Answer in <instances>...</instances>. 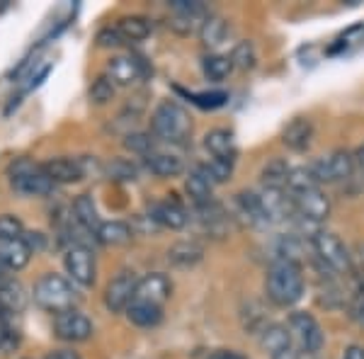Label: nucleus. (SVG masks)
Listing matches in <instances>:
<instances>
[{
  "label": "nucleus",
  "instance_id": "nucleus-32",
  "mask_svg": "<svg viewBox=\"0 0 364 359\" xmlns=\"http://www.w3.org/2000/svg\"><path fill=\"white\" fill-rule=\"evenodd\" d=\"M287 178H289V166H287V161H282V158L269 161L265 170H262V182H265V187H269V190H282V187H287Z\"/></svg>",
  "mask_w": 364,
  "mask_h": 359
},
{
  "label": "nucleus",
  "instance_id": "nucleus-19",
  "mask_svg": "<svg viewBox=\"0 0 364 359\" xmlns=\"http://www.w3.org/2000/svg\"><path fill=\"white\" fill-rule=\"evenodd\" d=\"M127 318L136 328H156L163 321V306L149 301H132V306L127 309Z\"/></svg>",
  "mask_w": 364,
  "mask_h": 359
},
{
  "label": "nucleus",
  "instance_id": "nucleus-31",
  "mask_svg": "<svg viewBox=\"0 0 364 359\" xmlns=\"http://www.w3.org/2000/svg\"><path fill=\"white\" fill-rule=\"evenodd\" d=\"M185 190L190 194L192 202H195V207H204V204L211 202V190H214V187H211L197 170H192L190 178L185 180Z\"/></svg>",
  "mask_w": 364,
  "mask_h": 359
},
{
  "label": "nucleus",
  "instance_id": "nucleus-17",
  "mask_svg": "<svg viewBox=\"0 0 364 359\" xmlns=\"http://www.w3.org/2000/svg\"><path fill=\"white\" fill-rule=\"evenodd\" d=\"M311 139H314V124H311V119H306V117H294L284 127V134H282L284 146L291 151H306L311 146Z\"/></svg>",
  "mask_w": 364,
  "mask_h": 359
},
{
  "label": "nucleus",
  "instance_id": "nucleus-11",
  "mask_svg": "<svg viewBox=\"0 0 364 359\" xmlns=\"http://www.w3.org/2000/svg\"><path fill=\"white\" fill-rule=\"evenodd\" d=\"M294 211L301 219H309V221H326L328 214H331V199L323 194L318 187L316 190H306L301 194H294Z\"/></svg>",
  "mask_w": 364,
  "mask_h": 359
},
{
  "label": "nucleus",
  "instance_id": "nucleus-26",
  "mask_svg": "<svg viewBox=\"0 0 364 359\" xmlns=\"http://www.w3.org/2000/svg\"><path fill=\"white\" fill-rule=\"evenodd\" d=\"M132 235H134V231L124 221H102L95 231V238L102 245H124L132 240Z\"/></svg>",
  "mask_w": 364,
  "mask_h": 359
},
{
  "label": "nucleus",
  "instance_id": "nucleus-34",
  "mask_svg": "<svg viewBox=\"0 0 364 359\" xmlns=\"http://www.w3.org/2000/svg\"><path fill=\"white\" fill-rule=\"evenodd\" d=\"M187 97L202 109H219L228 102V92L214 90V92H187Z\"/></svg>",
  "mask_w": 364,
  "mask_h": 359
},
{
  "label": "nucleus",
  "instance_id": "nucleus-21",
  "mask_svg": "<svg viewBox=\"0 0 364 359\" xmlns=\"http://www.w3.org/2000/svg\"><path fill=\"white\" fill-rule=\"evenodd\" d=\"M228 37V22L224 17H216V15H207L199 25V39H202L204 46L209 49H216L226 42Z\"/></svg>",
  "mask_w": 364,
  "mask_h": 359
},
{
  "label": "nucleus",
  "instance_id": "nucleus-48",
  "mask_svg": "<svg viewBox=\"0 0 364 359\" xmlns=\"http://www.w3.org/2000/svg\"><path fill=\"white\" fill-rule=\"evenodd\" d=\"M5 272H8V267H5V264H3V260H0V277H3Z\"/></svg>",
  "mask_w": 364,
  "mask_h": 359
},
{
  "label": "nucleus",
  "instance_id": "nucleus-14",
  "mask_svg": "<svg viewBox=\"0 0 364 359\" xmlns=\"http://www.w3.org/2000/svg\"><path fill=\"white\" fill-rule=\"evenodd\" d=\"M151 219L154 223L163 228H170V231H180V228L187 226V221H190V216H187V211L180 207L175 199H166V202H158L151 207Z\"/></svg>",
  "mask_w": 364,
  "mask_h": 359
},
{
  "label": "nucleus",
  "instance_id": "nucleus-1",
  "mask_svg": "<svg viewBox=\"0 0 364 359\" xmlns=\"http://www.w3.org/2000/svg\"><path fill=\"white\" fill-rule=\"evenodd\" d=\"M265 291L269 301L277 306H294L296 301H301L304 296L301 264L291 260H277L267 272Z\"/></svg>",
  "mask_w": 364,
  "mask_h": 359
},
{
  "label": "nucleus",
  "instance_id": "nucleus-20",
  "mask_svg": "<svg viewBox=\"0 0 364 359\" xmlns=\"http://www.w3.org/2000/svg\"><path fill=\"white\" fill-rule=\"evenodd\" d=\"M73 221L87 233H95L100 228L102 221H100L97 207H95V202H92L90 194H80V197L73 202Z\"/></svg>",
  "mask_w": 364,
  "mask_h": 359
},
{
  "label": "nucleus",
  "instance_id": "nucleus-29",
  "mask_svg": "<svg viewBox=\"0 0 364 359\" xmlns=\"http://www.w3.org/2000/svg\"><path fill=\"white\" fill-rule=\"evenodd\" d=\"M260 345L265 347L267 352H272V355H274V352L287 350V347H291V331L287 326H279V323L267 326L265 331H262Z\"/></svg>",
  "mask_w": 364,
  "mask_h": 359
},
{
  "label": "nucleus",
  "instance_id": "nucleus-44",
  "mask_svg": "<svg viewBox=\"0 0 364 359\" xmlns=\"http://www.w3.org/2000/svg\"><path fill=\"white\" fill-rule=\"evenodd\" d=\"M343 359H364V347L360 345H350L348 350H345V357Z\"/></svg>",
  "mask_w": 364,
  "mask_h": 359
},
{
  "label": "nucleus",
  "instance_id": "nucleus-46",
  "mask_svg": "<svg viewBox=\"0 0 364 359\" xmlns=\"http://www.w3.org/2000/svg\"><path fill=\"white\" fill-rule=\"evenodd\" d=\"M352 318H355L357 323H362V326H364V299H360V301L352 306Z\"/></svg>",
  "mask_w": 364,
  "mask_h": 359
},
{
  "label": "nucleus",
  "instance_id": "nucleus-40",
  "mask_svg": "<svg viewBox=\"0 0 364 359\" xmlns=\"http://www.w3.org/2000/svg\"><path fill=\"white\" fill-rule=\"evenodd\" d=\"M97 44L105 46V49H114V46L124 44V37L117 32V27L114 29H102V32L97 34Z\"/></svg>",
  "mask_w": 364,
  "mask_h": 359
},
{
  "label": "nucleus",
  "instance_id": "nucleus-47",
  "mask_svg": "<svg viewBox=\"0 0 364 359\" xmlns=\"http://www.w3.org/2000/svg\"><path fill=\"white\" fill-rule=\"evenodd\" d=\"M5 338H8V333L3 331V328H0V347H3V343H5Z\"/></svg>",
  "mask_w": 364,
  "mask_h": 359
},
{
  "label": "nucleus",
  "instance_id": "nucleus-35",
  "mask_svg": "<svg viewBox=\"0 0 364 359\" xmlns=\"http://www.w3.org/2000/svg\"><path fill=\"white\" fill-rule=\"evenodd\" d=\"M255 61H257L255 46H252L250 42H240V44H236V49H233V54H231L233 68L250 70V68H255Z\"/></svg>",
  "mask_w": 364,
  "mask_h": 359
},
{
  "label": "nucleus",
  "instance_id": "nucleus-39",
  "mask_svg": "<svg viewBox=\"0 0 364 359\" xmlns=\"http://www.w3.org/2000/svg\"><path fill=\"white\" fill-rule=\"evenodd\" d=\"M107 173L114 180H136V166L124 161V158H114L107 166Z\"/></svg>",
  "mask_w": 364,
  "mask_h": 359
},
{
  "label": "nucleus",
  "instance_id": "nucleus-30",
  "mask_svg": "<svg viewBox=\"0 0 364 359\" xmlns=\"http://www.w3.org/2000/svg\"><path fill=\"white\" fill-rule=\"evenodd\" d=\"M202 70H204V75H207L211 83H221V80H226V78H228V73L233 70L231 56H221V54H209V56H204Z\"/></svg>",
  "mask_w": 364,
  "mask_h": 359
},
{
  "label": "nucleus",
  "instance_id": "nucleus-12",
  "mask_svg": "<svg viewBox=\"0 0 364 359\" xmlns=\"http://www.w3.org/2000/svg\"><path fill=\"white\" fill-rule=\"evenodd\" d=\"M170 294H173V284H170L168 277L161 272H154V274H146L144 279H139L134 301H149V304L163 306V301L170 299Z\"/></svg>",
  "mask_w": 364,
  "mask_h": 359
},
{
  "label": "nucleus",
  "instance_id": "nucleus-5",
  "mask_svg": "<svg viewBox=\"0 0 364 359\" xmlns=\"http://www.w3.org/2000/svg\"><path fill=\"white\" fill-rule=\"evenodd\" d=\"M311 245H314L318 260L331 267L333 272H350V252L345 243L331 231H318L311 235Z\"/></svg>",
  "mask_w": 364,
  "mask_h": 359
},
{
  "label": "nucleus",
  "instance_id": "nucleus-18",
  "mask_svg": "<svg viewBox=\"0 0 364 359\" xmlns=\"http://www.w3.org/2000/svg\"><path fill=\"white\" fill-rule=\"evenodd\" d=\"M202 257H204V248L195 243V240H180V243L170 245L168 250V262L180 269L195 267V264L202 262Z\"/></svg>",
  "mask_w": 364,
  "mask_h": 359
},
{
  "label": "nucleus",
  "instance_id": "nucleus-13",
  "mask_svg": "<svg viewBox=\"0 0 364 359\" xmlns=\"http://www.w3.org/2000/svg\"><path fill=\"white\" fill-rule=\"evenodd\" d=\"M44 173L54 185H73L85 178V170L80 161H70V158H54V161L44 163Z\"/></svg>",
  "mask_w": 364,
  "mask_h": 359
},
{
  "label": "nucleus",
  "instance_id": "nucleus-41",
  "mask_svg": "<svg viewBox=\"0 0 364 359\" xmlns=\"http://www.w3.org/2000/svg\"><path fill=\"white\" fill-rule=\"evenodd\" d=\"M22 240H25L27 248H29V250H34V252H37V250H44V245H46V238H44V235H42V233H34V231H29V233L22 235Z\"/></svg>",
  "mask_w": 364,
  "mask_h": 359
},
{
  "label": "nucleus",
  "instance_id": "nucleus-36",
  "mask_svg": "<svg viewBox=\"0 0 364 359\" xmlns=\"http://www.w3.org/2000/svg\"><path fill=\"white\" fill-rule=\"evenodd\" d=\"M114 97V83L107 78V75H100V78L92 80L90 85V100L95 105H107L109 100Z\"/></svg>",
  "mask_w": 364,
  "mask_h": 359
},
{
  "label": "nucleus",
  "instance_id": "nucleus-43",
  "mask_svg": "<svg viewBox=\"0 0 364 359\" xmlns=\"http://www.w3.org/2000/svg\"><path fill=\"white\" fill-rule=\"evenodd\" d=\"M209 359H248V357L238 355V352H231V350H219V352H214Z\"/></svg>",
  "mask_w": 364,
  "mask_h": 359
},
{
  "label": "nucleus",
  "instance_id": "nucleus-7",
  "mask_svg": "<svg viewBox=\"0 0 364 359\" xmlns=\"http://www.w3.org/2000/svg\"><path fill=\"white\" fill-rule=\"evenodd\" d=\"M289 331H291V338L299 343V347H301L304 352H309V355L321 352L323 343H326L318 321L311 314H304V311H296V314L289 316Z\"/></svg>",
  "mask_w": 364,
  "mask_h": 359
},
{
  "label": "nucleus",
  "instance_id": "nucleus-24",
  "mask_svg": "<svg viewBox=\"0 0 364 359\" xmlns=\"http://www.w3.org/2000/svg\"><path fill=\"white\" fill-rule=\"evenodd\" d=\"M262 209H265L267 221H279L287 216V211L294 209V199H287L284 190H269L265 187V192L260 194Z\"/></svg>",
  "mask_w": 364,
  "mask_h": 359
},
{
  "label": "nucleus",
  "instance_id": "nucleus-10",
  "mask_svg": "<svg viewBox=\"0 0 364 359\" xmlns=\"http://www.w3.org/2000/svg\"><path fill=\"white\" fill-rule=\"evenodd\" d=\"M311 173H314L316 182H340V180L350 178L352 156L348 151H336L326 158H318V161L311 166Z\"/></svg>",
  "mask_w": 364,
  "mask_h": 359
},
{
  "label": "nucleus",
  "instance_id": "nucleus-8",
  "mask_svg": "<svg viewBox=\"0 0 364 359\" xmlns=\"http://www.w3.org/2000/svg\"><path fill=\"white\" fill-rule=\"evenodd\" d=\"M54 333L63 343H85L92 335V321L80 311H63L54 318Z\"/></svg>",
  "mask_w": 364,
  "mask_h": 359
},
{
  "label": "nucleus",
  "instance_id": "nucleus-25",
  "mask_svg": "<svg viewBox=\"0 0 364 359\" xmlns=\"http://www.w3.org/2000/svg\"><path fill=\"white\" fill-rule=\"evenodd\" d=\"M25 306H27V294L20 282H5V284H0V311L5 316L20 314V311H25Z\"/></svg>",
  "mask_w": 364,
  "mask_h": 359
},
{
  "label": "nucleus",
  "instance_id": "nucleus-2",
  "mask_svg": "<svg viewBox=\"0 0 364 359\" xmlns=\"http://www.w3.org/2000/svg\"><path fill=\"white\" fill-rule=\"evenodd\" d=\"M34 304L39 309L49 311V314H63V311H73L75 304L80 301V294L63 274L49 272L39 277L34 284Z\"/></svg>",
  "mask_w": 364,
  "mask_h": 359
},
{
  "label": "nucleus",
  "instance_id": "nucleus-33",
  "mask_svg": "<svg viewBox=\"0 0 364 359\" xmlns=\"http://www.w3.org/2000/svg\"><path fill=\"white\" fill-rule=\"evenodd\" d=\"M287 187H289L291 194H301V192H306V190H316V187H318V182H316L314 173H311V168H294V170H289Z\"/></svg>",
  "mask_w": 364,
  "mask_h": 359
},
{
  "label": "nucleus",
  "instance_id": "nucleus-38",
  "mask_svg": "<svg viewBox=\"0 0 364 359\" xmlns=\"http://www.w3.org/2000/svg\"><path fill=\"white\" fill-rule=\"evenodd\" d=\"M25 235V226L22 221L13 214H3L0 216V240H17Z\"/></svg>",
  "mask_w": 364,
  "mask_h": 359
},
{
  "label": "nucleus",
  "instance_id": "nucleus-15",
  "mask_svg": "<svg viewBox=\"0 0 364 359\" xmlns=\"http://www.w3.org/2000/svg\"><path fill=\"white\" fill-rule=\"evenodd\" d=\"M141 75H144V68H141L139 58L114 56L112 61L107 63V78L112 80L114 85H134Z\"/></svg>",
  "mask_w": 364,
  "mask_h": 359
},
{
  "label": "nucleus",
  "instance_id": "nucleus-23",
  "mask_svg": "<svg viewBox=\"0 0 364 359\" xmlns=\"http://www.w3.org/2000/svg\"><path fill=\"white\" fill-rule=\"evenodd\" d=\"M146 168L151 170L158 178H178L185 170V163L178 156H170V153H149L146 156Z\"/></svg>",
  "mask_w": 364,
  "mask_h": 359
},
{
  "label": "nucleus",
  "instance_id": "nucleus-22",
  "mask_svg": "<svg viewBox=\"0 0 364 359\" xmlns=\"http://www.w3.org/2000/svg\"><path fill=\"white\" fill-rule=\"evenodd\" d=\"M32 257V250L22 238L17 240H0V260L8 269H22Z\"/></svg>",
  "mask_w": 364,
  "mask_h": 359
},
{
  "label": "nucleus",
  "instance_id": "nucleus-45",
  "mask_svg": "<svg viewBox=\"0 0 364 359\" xmlns=\"http://www.w3.org/2000/svg\"><path fill=\"white\" fill-rule=\"evenodd\" d=\"M272 359H301V355H299L294 347H287V350H282V352H274Z\"/></svg>",
  "mask_w": 364,
  "mask_h": 359
},
{
  "label": "nucleus",
  "instance_id": "nucleus-6",
  "mask_svg": "<svg viewBox=\"0 0 364 359\" xmlns=\"http://www.w3.org/2000/svg\"><path fill=\"white\" fill-rule=\"evenodd\" d=\"M63 264H66V272L70 274V279L80 286H92L97 277V264H95V255L87 245H70L66 250V257H63Z\"/></svg>",
  "mask_w": 364,
  "mask_h": 359
},
{
  "label": "nucleus",
  "instance_id": "nucleus-27",
  "mask_svg": "<svg viewBox=\"0 0 364 359\" xmlns=\"http://www.w3.org/2000/svg\"><path fill=\"white\" fill-rule=\"evenodd\" d=\"M117 32L124 37V42H144L151 34V22L141 15H129L117 22Z\"/></svg>",
  "mask_w": 364,
  "mask_h": 359
},
{
  "label": "nucleus",
  "instance_id": "nucleus-28",
  "mask_svg": "<svg viewBox=\"0 0 364 359\" xmlns=\"http://www.w3.org/2000/svg\"><path fill=\"white\" fill-rule=\"evenodd\" d=\"M236 204L240 209V214L245 216L248 223H269L267 216H265V209H262V202H260V194L255 192H238L236 194Z\"/></svg>",
  "mask_w": 364,
  "mask_h": 359
},
{
  "label": "nucleus",
  "instance_id": "nucleus-37",
  "mask_svg": "<svg viewBox=\"0 0 364 359\" xmlns=\"http://www.w3.org/2000/svg\"><path fill=\"white\" fill-rule=\"evenodd\" d=\"M124 146L132 153H141V156H149L154 153V136L151 134H144V132H129L124 136Z\"/></svg>",
  "mask_w": 364,
  "mask_h": 359
},
{
  "label": "nucleus",
  "instance_id": "nucleus-4",
  "mask_svg": "<svg viewBox=\"0 0 364 359\" xmlns=\"http://www.w3.org/2000/svg\"><path fill=\"white\" fill-rule=\"evenodd\" d=\"M10 185L17 194H25V197H44L51 194L54 190V182L46 178L44 166L29 161V158H17L8 166Z\"/></svg>",
  "mask_w": 364,
  "mask_h": 359
},
{
  "label": "nucleus",
  "instance_id": "nucleus-42",
  "mask_svg": "<svg viewBox=\"0 0 364 359\" xmlns=\"http://www.w3.org/2000/svg\"><path fill=\"white\" fill-rule=\"evenodd\" d=\"M44 359H80V355L73 350H56V352H51V355H46Z\"/></svg>",
  "mask_w": 364,
  "mask_h": 359
},
{
  "label": "nucleus",
  "instance_id": "nucleus-49",
  "mask_svg": "<svg viewBox=\"0 0 364 359\" xmlns=\"http://www.w3.org/2000/svg\"><path fill=\"white\" fill-rule=\"evenodd\" d=\"M360 156H362V161H364V146H362V151H360Z\"/></svg>",
  "mask_w": 364,
  "mask_h": 359
},
{
  "label": "nucleus",
  "instance_id": "nucleus-9",
  "mask_svg": "<svg viewBox=\"0 0 364 359\" xmlns=\"http://www.w3.org/2000/svg\"><path fill=\"white\" fill-rule=\"evenodd\" d=\"M136 274L134 272H122L117 274L112 282L107 284V289H105V306H107L112 314H122L132 306L134 296H136Z\"/></svg>",
  "mask_w": 364,
  "mask_h": 359
},
{
  "label": "nucleus",
  "instance_id": "nucleus-3",
  "mask_svg": "<svg viewBox=\"0 0 364 359\" xmlns=\"http://www.w3.org/2000/svg\"><path fill=\"white\" fill-rule=\"evenodd\" d=\"M192 134V119L185 107L178 102H161L151 117V136L166 141V144H185Z\"/></svg>",
  "mask_w": 364,
  "mask_h": 359
},
{
  "label": "nucleus",
  "instance_id": "nucleus-16",
  "mask_svg": "<svg viewBox=\"0 0 364 359\" xmlns=\"http://www.w3.org/2000/svg\"><path fill=\"white\" fill-rule=\"evenodd\" d=\"M204 149H207L214 161H233L236 163L238 149H236V139H233L231 132L226 129H214L204 136Z\"/></svg>",
  "mask_w": 364,
  "mask_h": 359
}]
</instances>
